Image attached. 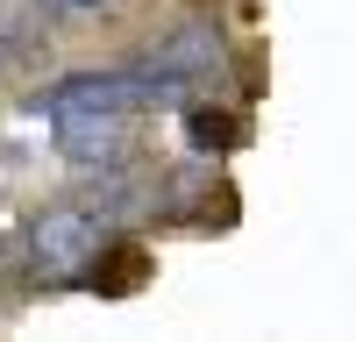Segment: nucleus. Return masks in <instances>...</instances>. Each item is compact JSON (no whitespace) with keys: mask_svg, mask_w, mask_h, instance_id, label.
<instances>
[{"mask_svg":"<svg viewBox=\"0 0 356 342\" xmlns=\"http://www.w3.org/2000/svg\"><path fill=\"white\" fill-rule=\"evenodd\" d=\"M50 122V142L57 157H65L72 171H86V179H114V171H129V122L136 114H114V107H57L43 114Z\"/></svg>","mask_w":356,"mask_h":342,"instance_id":"1","label":"nucleus"},{"mask_svg":"<svg viewBox=\"0 0 356 342\" xmlns=\"http://www.w3.org/2000/svg\"><path fill=\"white\" fill-rule=\"evenodd\" d=\"M100 243H107V214L93 207V200L43 207L36 221H29V271H36V278H72Z\"/></svg>","mask_w":356,"mask_h":342,"instance_id":"2","label":"nucleus"},{"mask_svg":"<svg viewBox=\"0 0 356 342\" xmlns=\"http://www.w3.org/2000/svg\"><path fill=\"white\" fill-rule=\"evenodd\" d=\"M129 65L157 72V79H171V86H186V93H200V86L221 79V36H214L207 22H186V28H171V36H157V43H143Z\"/></svg>","mask_w":356,"mask_h":342,"instance_id":"3","label":"nucleus"},{"mask_svg":"<svg viewBox=\"0 0 356 342\" xmlns=\"http://www.w3.org/2000/svg\"><path fill=\"white\" fill-rule=\"evenodd\" d=\"M150 271H157V256L143 250V243H100V250L72 271V285L107 293V300H129V293H143V278H150Z\"/></svg>","mask_w":356,"mask_h":342,"instance_id":"4","label":"nucleus"},{"mask_svg":"<svg viewBox=\"0 0 356 342\" xmlns=\"http://www.w3.org/2000/svg\"><path fill=\"white\" fill-rule=\"evenodd\" d=\"M178 122H186V142L200 157H221V150H235V142H243V122H235L228 107H214V100H178Z\"/></svg>","mask_w":356,"mask_h":342,"instance_id":"5","label":"nucleus"},{"mask_svg":"<svg viewBox=\"0 0 356 342\" xmlns=\"http://www.w3.org/2000/svg\"><path fill=\"white\" fill-rule=\"evenodd\" d=\"M43 22H93V15H107L114 0H29Z\"/></svg>","mask_w":356,"mask_h":342,"instance_id":"6","label":"nucleus"}]
</instances>
